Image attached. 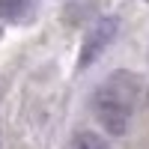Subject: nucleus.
I'll return each mask as SVG.
<instances>
[{"label": "nucleus", "instance_id": "obj_5", "mask_svg": "<svg viewBox=\"0 0 149 149\" xmlns=\"http://www.w3.org/2000/svg\"><path fill=\"white\" fill-rule=\"evenodd\" d=\"M0 140H3V131H0Z\"/></svg>", "mask_w": 149, "mask_h": 149}, {"label": "nucleus", "instance_id": "obj_2", "mask_svg": "<svg viewBox=\"0 0 149 149\" xmlns=\"http://www.w3.org/2000/svg\"><path fill=\"white\" fill-rule=\"evenodd\" d=\"M116 33H119V18L113 15H104V18H98L90 30H86L84 36V45H81V60H78V69H90L98 57H102L110 42L116 39Z\"/></svg>", "mask_w": 149, "mask_h": 149}, {"label": "nucleus", "instance_id": "obj_4", "mask_svg": "<svg viewBox=\"0 0 149 149\" xmlns=\"http://www.w3.org/2000/svg\"><path fill=\"white\" fill-rule=\"evenodd\" d=\"M74 149H110V143L104 137H98L95 131H78L74 137Z\"/></svg>", "mask_w": 149, "mask_h": 149}, {"label": "nucleus", "instance_id": "obj_3", "mask_svg": "<svg viewBox=\"0 0 149 149\" xmlns=\"http://www.w3.org/2000/svg\"><path fill=\"white\" fill-rule=\"evenodd\" d=\"M36 18L33 0H0V21L6 24H27Z\"/></svg>", "mask_w": 149, "mask_h": 149}, {"label": "nucleus", "instance_id": "obj_1", "mask_svg": "<svg viewBox=\"0 0 149 149\" xmlns=\"http://www.w3.org/2000/svg\"><path fill=\"white\" fill-rule=\"evenodd\" d=\"M90 107L95 113V122L102 125L104 134L110 137H122L131 125V113H134V104L128 98H122L116 90H110L107 84H102L90 98Z\"/></svg>", "mask_w": 149, "mask_h": 149}]
</instances>
